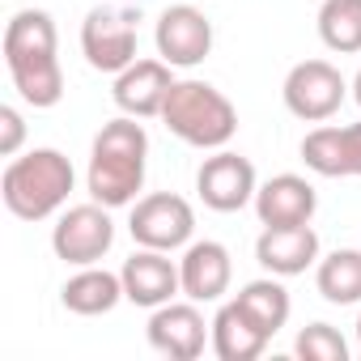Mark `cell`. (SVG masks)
<instances>
[{
  "instance_id": "cell-20",
  "label": "cell",
  "mask_w": 361,
  "mask_h": 361,
  "mask_svg": "<svg viewBox=\"0 0 361 361\" xmlns=\"http://www.w3.org/2000/svg\"><path fill=\"white\" fill-rule=\"evenodd\" d=\"M234 302L255 319V327H264L268 336H276L285 323H289V314H293V302H289V289L281 285V276H259V281H247L238 293H234Z\"/></svg>"
},
{
  "instance_id": "cell-22",
  "label": "cell",
  "mask_w": 361,
  "mask_h": 361,
  "mask_svg": "<svg viewBox=\"0 0 361 361\" xmlns=\"http://www.w3.org/2000/svg\"><path fill=\"white\" fill-rule=\"evenodd\" d=\"M302 161L306 170L323 174V178H344V140L336 123H319L302 136Z\"/></svg>"
},
{
  "instance_id": "cell-5",
  "label": "cell",
  "mask_w": 361,
  "mask_h": 361,
  "mask_svg": "<svg viewBox=\"0 0 361 361\" xmlns=\"http://www.w3.org/2000/svg\"><path fill=\"white\" fill-rule=\"evenodd\" d=\"M281 98H285V111L302 123H327L344 98H348V81L344 73L331 64V60H302L285 73V85H281Z\"/></svg>"
},
{
  "instance_id": "cell-4",
  "label": "cell",
  "mask_w": 361,
  "mask_h": 361,
  "mask_svg": "<svg viewBox=\"0 0 361 361\" xmlns=\"http://www.w3.org/2000/svg\"><path fill=\"white\" fill-rule=\"evenodd\" d=\"M161 123L170 136H178L192 149H226L238 132V106L209 81L183 77L174 81L166 106H161Z\"/></svg>"
},
{
  "instance_id": "cell-15",
  "label": "cell",
  "mask_w": 361,
  "mask_h": 361,
  "mask_svg": "<svg viewBox=\"0 0 361 361\" xmlns=\"http://www.w3.org/2000/svg\"><path fill=\"white\" fill-rule=\"evenodd\" d=\"M255 259L264 272L272 276H302L306 268L319 264V234L306 226H264V234L255 238Z\"/></svg>"
},
{
  "instance_id": "cell-25",
  "label": "cell",
  "mask_w": 361,
  "mask_h": 361,
  "mask_svg": "<svg viewBox=\"0 0 361 361\" xmlns=\"http://www.w3.org/2000/svg\"><path fill=\"white\" fill-rule=\"evenodd\" d=\"M340 140H344V178H361V123H344Z\"/></svg>"
},
{
  "instance_id": "cell-8",
  "label": "cell",
  "mask_w": 361,
  "mask_h": 361,
  "mask_svg": "<svg viewBox=\"0 0 361 361\" xmlns=\"http://www.w3.org/2000/svg\"><path fill=\"white\" fill-rule=\"evenodd\" d=\"M81 56L94 73L119 77L136 60V13L94 5L81 22Z\"/></svg>"
},
{
  "instance_id": "cell-11",
  "label": "cell",
  "mask_w": 361,
  "mask_h": 361,
  "mask_svg": "<svg viewBox=\"0 0 361 361\" xmlns=\"http://www.w3.org/2000/svg\"><path fill=\"white\" fill-rule=\"evenodd\" d=\"M153 43L170 68H196L213 51V22L196 5H166L153 26Z\"/></svg>"
},
{
  "instance_id": "cell-24",
  "label": "cell",
  "mask_w": 361,
  "mask_h": 361,
  "mask_svg": "<svg viewBox=\"0 0 361 361\" xmlns=\"http://www.w3.org/2000/svg\"><path fill=\"white\" fill-rule=\"evenodd\" d=\"M26 145V119L18 106H0V157H18Z\"/></svg>"
},
{
  "instance_id": "cell-13",
  "label": "cell",
  "mask_w": 361,
  "mask_h": 361,
  "mask_svg": "<svg viewBox=\"0 0 361 361\" xmlns=\"http://www.w3.org/2000/svg\"><path fill=\"white\" fill-rule=\"evenodd\" d=\"M170 90H174V68L157 56V60H132L115 77L111 98L132 119H161V106H166Z\"/></svg>"
},
{
  "instance_id": "cell-10",
  "label": "cell",
  "mask_w": 361,
  "mask_h": 361,
  "mask_svg": "<svg viewBox=\"0 0 361 361\" xmlns=\"http://www.w3.org/2000/svg\"><path fill=\"white\" fill-rule=\"evenodd\" d=\"M153 353L170 357V361H196L209 344H213V323H204L200 302H166L149 314L145 327Z\"/></svg>"
},
{
  "instance_id": "cell-3",
  "label": "cell",
  "mask_w": 361,
  "mask_h": 361,
  "mask_svg": "<svg viewBox=\"0 0 361 361\" xmlns=\"http://www.w3.org/2000/svg\"><path fill=\"white\" fill-rule=\"evenodd\" d=\"M77 188V170L60 149H30L9 157L0 174V200L18 221H47L56 217Z\"/></svg>"
},
{
  "instance_id": "cell-6",
  "label": "cell",
  "mask_w": 361,
  "mask_h": 361,
  "mask_svg": "<svg viewBox=\"0 0 361 361\" xmlns=\"http://www.w3.org/2000/svg\"><path fill=\"white\" fill-rule=\"evenodd\" d=\"M115 209L90 200V204H73L56 217L51 226V251L56 259H64L68 268H90V264H102V255L115 247V221H111Z\"/></svg>"
},
{
  "instance_id": "cell-12",
  "label": "cell",
  "mask_w": 361,
  "mask_h": 361,
  "mask_svg": "<svg viewBox=\"0 0 361 361\" xmlns=\"http://www.w3.org/2000/svg\"><path fill=\"white\" fill-rule=\"evenodd\" d=\"M123 298L132 306H145V310H157L166 302H174L183 293V276H178V259H170V251H153V247H136L123 268Z\"/></svg>"
},
{
  "instance_id": "cell-23",
  "label": "cell",
  "mask_w": 361,
  "mask_h": 361,
  "mask_svg": "<svg viewBox=\"0 0 361 361\" xmlns=\"http://www.w3.org/2000/svg\"><path fill=\"white\" fill-rule=\"evenodd\" d=\"M293 353L302 361H348V340L331 323H310V327L298 331Z\"/></svg>"
},
{
  "instance_id": "cell-16",
  "label": "cell",
  "mask_w": 361,
  "mask_h": 361,
  "mask_svg": "<svg viewBox=\"0 0 361 361\" xmlns=\"http://www.w3.org/2000/svg\"><path fill=\"white\" fill-rule=\"evenodd\" d=\"M319 209V192L302 174H272L255 192V217L259 226H306Z\"/></svg>"
},
{
  "instance_id": "cell-9",
  "label": "cell",
  "mask_w": 361,
  "mask_h": 361,
  "mask_svg": "<svg viewBox=\"0 0 361 361\" xmlns=\"http://www.w3.org/2000/svg\"><path fill=\"white\" fill-rule=\"evenodd\" d=\"M196 192H200L204 209H213V213H238V209L255 204L259 178H255L251 157H243L234 149H213V157H204L196 170Z\"/></svg>"
},
{
  "instance_id": "cell-1",
  "label": "cell",
  "mask_w": 361,
  "mask_h": 361,
  "mask_svg": "<svg viewBox=\"0 0 361 361\" xmlns=\"http://www.w3.org/2000/svg\"><path fill=\"white\" fill-rule=\"evenodd\" d=\"M145 166H149L145 123L132 115L106 119L90 145V170H85L90 200H98L106 209H132L145 188Z\"/></svg>"
},
{
  "instance_id": "cell-7",
  "label": "cell",
  "mask_w": 361,
  "mask_h": 361,
  "mask_svg": "<svg viewBox=\"0 0 361 361\" xmlns=\"http://www.w3.org/2000/svg\"><path fill=\"white\" fill-rule=\"evenodd\" d=\"M128 234L136 247H153V251H183L196 238V209L174 196V192H153L140 196L128 213Z\"/></svg>"
},
{
  "instance_id": "cell-27",
  "label": "cell",
  "mask_w": 361,
  "mask_h": 361,
  "mask_svg": "<svg viewBox=\"0 0 361 361\" xmlns=\"http://www.w3.org/2000/svg\"><path fill=\"white\" fill-rule=\"evenodd\" d=\"M357 357H361V314H357Z\"/></svg>"
},
{
  "instance_id": "cell-18",
  "label": "cell",
  "mask_w": 361,
  "mask_h": 361,
  "mask_svg": "<svg viewBox=\"0 0 361 361\" xmlns=\"http://www.w3.org/2000/svg\"><path fill=\"white\" fill-rule=\"evenodd\" d=\"M268 331L264 327H255V319L238 306V302H226L217 314H213V353L221 357V361H255V357H264V348H268Z\"/></svg>"
},
{
  "instance_id": "cell-2",
  "label": "cell",
  "mask_w": 361,
  "mask_h": 361,
  "mask_svg": "<svg viewBox=\"0 0 361 361\" xmlns=\"http://www.w3.org/2000/svg\"><path fill=\"white\" fill-rule=\"evenodd\" d=\"M5 64L13 90L35 111H47L64 98V68H60V39L47 9H22L5 26Z\"/></svg>"
},
{
  "instance_id": "cell-21",
  "label": "cell",
  "mask_w": 361,
  "mask_h": 361,
  "mask_svg": "<svg viewBox=\"0 0 361 361\" xmlns=\"http://www.w3.org/2000/svg\"><path fill=\"white\" fill-rule=\"evenodd\" d=\"M319 39L336 56H357L361 51V0H323Z\"/></svg>"
},
{
  "instance_id": "cell-14",
  "label": "cell",
  "mask_w": 361,
  "mask_h": 361,
  "mask_svg": "<svg viewBox=\"0 0 361 361\" xmlns=\"http://www.w3.org/2000/svg\"><path fill=\"white\" fill-rule=\"evenodd\" d=\"M178 276H183V298L221 302L230 293V281H234V259H230L226 243H217V238L188 243L183 259H178Z\"/></svg>"
},
{
  "instance_id": "cell-17",
  "label": "cell",
  "mask_w": 361,
  "mask_h": 361,
  "mask_svg": "<svg viewBox=\"0 0 361 361\" xmlns=\"http://www.w3.org/2000/svg\"><path fill=\"white\" fill-rule=\"evenodd\" d=\"M60 302H64V310H73V314H81V319L111 314L119 302H128V298H123V276H119V272H106V268H98V264L77 268V272L64 281Z\"/></svg>"
},
{
  "instance_id": "cell-26",
  "label": "cell",
  "mask_w": 361,
  "mask_h": 361,
  "mask_svg": "<svg viewBox=\"0 0 361 361\" xmlns=\"http://www.w3.org/2000/svg\"><path fill=\"white\" fill-rule=\"evenodd\" d=\"M348 90H353V102L361 106V68H357V77H353V85H348Z\"/></svg>"
},
{
  "instance_id": "cell-19",
  "label": "cell",
  "mask_w": 361,
  "mask_h": 361,
  "mask_svg": "<svg viewBox=\"0 0 361 361\" xmlns=\"http://www.w3.org/2000/svg\"><path fill=\"white\" fill-rule=\"evenodd\" d=\"M314 289L331 306H357L361 302V251L357 247H340L331 255H319Z\"/></svg>"
}]
</instances>
